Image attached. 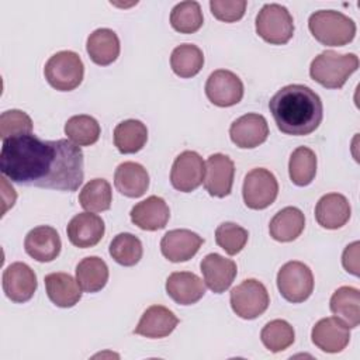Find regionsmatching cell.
Returning <instances> with one entry per match:
<instances>
[{
  "label": "cell",
  "mask_w": 360,
  "mask_h": 360,
  "mask_svg": "<svg viewBox=\"0 0 360 360\" xmlns=\"http://www.w3.org/2000/svg\"><path fill=\"white\" fill-rule=\"evenodd\" d=\"M80 205L89 212L110 210L112 202L111 186L105 179H93L86 183L79 194Z\"/></svg>",
  "instance_id": "obj_33"
},
{
  "label": "cell",
  "mask_w": 360,
  "mask_h": 360,
  "mask_svg": "<svg viewBox=\"0 0 360 360\" xmlns=\"http://www.w3.org/2000/svg\"><path fill=\"white\" fill-rule=\"evenodd\" d=\"M359 246L360 243L356 240L346 246L342 255V264L347 273L353 276H359Z\"/></svg>",
  "instance_id": "obj_41"
},
{
  "label": "cell",
  "mask_w": 360,
  "mask_h": 360,
  "mask_svg": "<svg viewBox=\"0 0 360 360\" xmlns=\"http://www.w3.org/2000/svg\"><path fill=\"white\" fill-rule=\"evenodd\" d=\"M277 128L292 136L314 132L323 118L321 97L308 86L288 84L281 87L269 101Z\"/></svg>",
  "instance_id": "obj_2"
},
{
  "label": "cell",
  "mask_w": 360,
  "mask_h": 360,
  "mask_svg": "<svg viewBox=\"0 0 360 360\" xmlns=\"http://www.w3.org/2000/svg\"><path fill=\"white\" fill-rule=\"evenodd\" d=\"M177 323V316L169 308L152 305L142 314L134 332L149 339H160L169 336Z\"/></svg>",
  "instance_id": "obj_23"
},
{
  "label": "cell",
  "mask_w": 360,
  "mask_h": 360,
  "mask_svg": "<svg viewBox=\"0 0 360 360\" xmlns=\"http://www.w3.org/2000/svg\"><path fill=\"white\" fill-rule=\"evenodd\" d=\"M45 290L48 298L60 308H70L82 298L79 283L68 273H49L45 276Z\"/></svg>",
  "instance_id": "obj_25"
},
{
  "label": "cell",
  "mask_w": 360,
  "mask_h": 360,
  "mask_svg": "<svg viewBox=\"0 0 360 360\" xmlns=\"http://www.w3.org/2000/svg\"><path fill=\"white\" fill-rule=\"evenodd\" d=\"M202 65L204 53L194 44H181L172 52L170 66L179 77H194L202 69Z\"/></svg>",
  "instance_id": "obj_31"
},
{
  "label": "cell",
  "mask_w": 360,
  "mask_h": 360,
  "mask_svg": "<svg viewBox=\"0 0 360 360\" xmlns=\"http://www.w3.org/2000/svg\"><path fill=\"white\" fill-rule=\"evenodd\" d=\"M357 68L359 58L354 53H338L328 49L312 59L309 76L326 89H340Z\"/></svg>",
  "instance_id": "obj_3"
},
{
  "label": "cell",
  "mask_w": 360,
  "mask_h": 360,
  "mask_svg": "<svg viewBox=\"0 0 360 360\" xmlns=\"http://www.w3.org/2000/svg\"><path fill=\"white\" fill-rule=\"evenodd\" d=\"M308 28L314 38L326 46H343L353 41L356 24L340 11L319 10L309 15Z\"/></svg>",
  "instance_id": "obj_4"
},
{
  "label": "cell",
  "mask_w": 360,
  "mask_h": 360,
  "mask_svg": "<svg viewBox=\"0 0 360 360\" xmlns=\"http://www.w3.org/2000/svg\"><path fill=\"white\" fill-rule=\"evenodd\" d=\"M288 174L295 186L304 187L312 183L316 174V155L307 146L292 150L288 162Z\"/></svg>",
  "instance_id": "obj_32"
},
{
  "label": "cell",
  "mask_w": 360,
  "mask_h": 360,
  "mask_svg": "<svg viewBox=\"0 0 360 360\" xmlns=\"http://www.w3.org/2000/svg\"><path fill=\"white\" fill-rule=\"evenodd\" d=\"M205 94L217 107H232L243 97V83L233 72L218 69L208 76Z\"/></svg>",
  "instance_id": "obj_11"
},
{
  "label": "cell",
  "mask_w": 360,
  "mask_h": 360,
  "mask_svg": "<svg viewBox=\"0 0 360 360\" xmlns=\"http://www.w3.org/2000/svg\"><path fill=\"white\" fill-rule=\"evenodd\" d=\"M249 233L235 222H222L215 229V242L229 256L238 255L246 245Z\"/></svg>",
  "instance_id": "obj_38"
},
{
  "label": "cell",
  "mask_w": 360,
  "mask_h": 360,
  "mask_svg": "<svg viewBox=\"0 0 360 360\" xmlns=\"http://www.w3.org/2000/svg\"><path fill=\"white\" fill-rule=\"evenodd\" d=\"M233 174L235 165L232 159L224 153H214L205 162L204 187L212 197H226L232 190Z\"/></svg>",
  "instance_id": "obj_13"
},
{
  "label": "cell",
  "mask_w": 360,
  "mask_h": 360,
  "mask_svg": "<svg viewBox=\"0 0 360 360\" xmlns=\"http://www.w3.org/2000/svg\"><path fill=\"white\" fill-rule=\"evenodd\" d=\"M114 186L122 195L138 198L143 195L149 187V174L142 165L124 162L115 169Z\"/></svg>",
  "instance_id": "obj_24"
},
{
  "label": "cell",
  "mask_w": 360,
  "mask_h": 360,
  "mask_svg": "<svg viewBox=\"0 0 360 360\" xmlns=\"http://www.w3.org/2000/svg\"><path fill=\"white\" fill-rule=\"evenodd\" d=\"M204 17L198 1L177 3L170 13V25L180 34H193L202 27Z\"/></svg>",
  "instance_id": "obj_35"
},
{
  "label": "cell",
  "mask_w": 360,
  "mask_h": 360,
  "mask_svg": "<svg viewBox=\"0 0 360 360\" xmlns=\"http://www.w3.org/2000/svg\"><path fill=\"white\" fill-rule=\"evenodd\" d=\"M231 141L240 149H253L269 136V125L262 114L249 112L236 118L229 128Z\"/></svg>",
  "instance_id": "obj_14"
},
{
  "label": "cell",
  "mask_w": 360,
  "mask_h": 360,
  "mask_svg": "<svg viewBox=\"0 0 360 360\" xmlns=\"http://www.w3.org/2000/svg\"><path fill=\"white\" fill-rule=\"evenodd\" d=\"M80 146L69 139L42 141L34 134L3 141L0 170L13 183L76 191L84 179Z\"/></svg>",
  "instance_id": "obj_1"
},
{
  "label": "cell",
  "mask_w": 360,
  "mask_h": 360,
  "mask_svg": "<svg viewBox=\"0 0 360 360\" xmlns=\"http://www.w3.org/2000/svg\"><path fill=\"white\" fill-rule=\"evenodd\" d=\"M204 239L190 229H172L160 240L162 255L173 263L187 262L200 250Z\"/></svg>",
  "instance_id": "obj_15"
},
{
  "label": "cell",
  "mask_w": 360,
  "mask_h": 360,
  "mask_svg": "<svg viewBox=\"0 0 360 360\" xmlns=\"http://www.w3.org/2000/svg\"><path fill=\"white\" fill-rule=\"evenodd\" d=\"M86 51L96 65H111L120 55L118 35L110 28H98L89 35Z\"/></svg>",
  "instance_id": "obj_26"
},
{
  "label": "cell",
  "mask_w": 360,
  "mask_h": 360,
  "mask_svg": "<svg viewBox=\"0 0 360 360\" xmlns=\"http://www.w3.org/2000/svg\"><path fill=\"white\" fill-rule=\"evenodd\" d=\"M76 281L86 292H97L103 290L108 281L107 263L97 256L82 259L76 266Z\"/></svg>",
  "instance_id": "obj_29"
},
{
  "label": "cell",
  "mask_w": 360,
  "mask_h": 360,
  "mask_svg": "<svg viewBox=\"0 0 360 360\" xmlns=\"http://www.w3.org/2000/svg\"><path fill=\"white\" fill-rule=\"evenodd\" d=\"M46 82L59 91H70L79 87L84 76V65L73 51H59L45 63Z\"/></svg>",
  "instance_id": "obj_5"
},
{
  "label": "cell",
  "mask_w": 360,
  "mask_h": 360,
  "mask_svg": "<svg viewBox=\"0 0 360 360\" xmlns=\"http://www.w3.org/2000/svg\"><path fill=\"white\" fill-rule=\"evenodd\" d=\"M65 134L77 146H90L100 138L101 128L97 120L87 114L73 115L65 124Z\"/></svg>",
  "instance_id": "obj_34"
},
{
  "label": "cell",
  "mask_w": 360,
  "mask_h": 360,
  "mask_svg": "<svg viewBox=\"0 0 360 360\" xmlns=\"http://www.w3.org/2000/svg\"><path fill=\"white\" fill-rule=\"evenodd\" d=\"M104 231L105 225L101 217L89 211L75 215L66 228L69 242L82 249L96 246L104 236Z\"/></svg>",
  "instance_id": "obj_18"
},
{
  "label": "cell",
  "mask_w": 360,
  "mask_h": 360,
  "mask_svg": "<svg viewBox=\"0 0 360 360\" xmlns=\"http://www.w3.org/2000/svg\"><path fill=\"white\" fill-rule=\"evenodd\" d=\"M131 221L134 225L143 231L163 229L170 218V210L162 197L150 195L136 202L131 212Z\"/></svg>",
  "instance_id": "obj_20"
},
{
  "label": "cell",
  "mask_w": 360,
  "mask_h": 360,
  "mask_svg": "<svg viewBox=\"0 0 360 360\" xmlns=\"http://www.w3.org/2000/svg\"><path fill=\"white\" fill-rule=\"evenodd\" d=\"M148 141V128L139 120H125L114 128V145L124 153L139 152Z\"/></svg>",
  "instance_id": "obj_30"
},
{
  "label": "cell",
  "mask_w": 360,
  "mask_h": 360,
  "mask_svg": "<svg viewBox=\"0 0 360 360\" xmlns=\"http://www.w3.org/2000/svg\"><path fill=\"white\" fill-rule=\"evenodd\" d=\"M277 194L278 183L270 170L256 167L245 176L242 195L248 208L264 210L274 202Z\"/></svg>",
  "instance_id": "obj_9"
},
{
  "label": "cell",
  "mask_w": 360,
  "mask_h": 360,
  "mask_svg": "<svg viewBox=\"0 0 360 360\" xmlns=\"http://www.w3.org/2000/svg\"><path fill=\"white\" fill-rule=\"evenodd\" d=\"M277 288L288 302H304L314 291L311 269L302 262H287L277 273Z\"/></svg>",
  "instance_id": "obj_7"
},
{
  "label": "cell",
  "mask_w": 360,
  "mask_h": 360,
  "mask_svg": "<svg viewBox=\"0 0 360 360\" xmlns=\"http://www.w3.org/2000/svg\"><path fill=\"white\" fill-rule=\"evenodd\" d=\"M32 134V120L21 110H7L0 115L1 141L8 138Z\"/></svg>",
  "instance_id": "obj_39"
},
{
  "label": "cell",
  "mask_w": 360,
  "mask_h": 360,
  "mask_svg": "<svg viewBox=\"0 0 360 360\" xmlns=\"http://www.w3.org/2000/svg\"><path fill=\"white\" fill-rule=\"evenodd\" d=\"M305 228V217L297 207H285L280 210L270 221V236L277 242L295 240Z\"/></svg>",
  "instance_id": "obj_27"
},
{
  "label": "cell",
  "mask_w": 360,
  "mask_h": 360,
  "mask_svg": "<svg viewBox=\"0 0 360 360\" xmlns=\"http://www.w3.org/2000/svg\"><path fill=\"white\" fill-rule=\"evenodd\" d=\"M332 314L345 322L349 329L360 323V291L356 287H339L330 297L329 302Z\"/></svg>",
  "instance_id": "obj_28"
},
{
  "label": "cell",
  "mask_w": 360,
  "mask_h": 360,
  "mask_svg": "<svg viewBox=\"0 0 360 360\" xmlns=\"http://www.w3.org/2000/svg\"><path fill=\"white\" fill-rule=\"evenodd\" d=\"M167 295L180 305H191L205 294V283L191 271H174L166 280Z\"/></svg>",
  "instance_id": "obj_21"
},
{
  "label": "cell",
  "mask_w": 360,
  "mask_h": 360,
  "mask_svg": "<svg viewBox=\"0 0 360 360\" xmlns=\"http://www.w3.org/2000/svg\"><path fill=\"white\" fill-rule=\"evenodd\" d=\"M256 32L271 45L287 44L294 35L292 15L281 4H264L256 15Z\"/></svg>",
  "instance_id": "obj_6"
},
{
  "label": "cell",
  "mask_w": 360,
  "mask_h": 360,
  "mask_svg": "<svg viewBox=\"0 0 360 360\" xmlns=\"http://www.w3.org/2000/svg\"><path fill=\"white\" fill-rule=\"evenodd\" d=\"M229 300L232 311L243 319H255L260 316L270 304L264 284L256 278L243 280L232 288Z\"/></svg>",
  "instance_id": "obj_8"
},
{
  "label": "cell",
  "mask_w": 360,
  "mask_h": 360,
  "mask_svg": "<svg viewBox=\"0 0 360 360\" xmlns=\"http://www.w3.org/2000/svg\"><path fill=\"white\" fill-rule=\"evenodd\" d=\"M24 249L27 255L37 262H52L60 253V236L58 231L49 225L35 226L27 233L24 239Z\"/></svg>",
  "instance_id": "obj_17"
},
{
  "label": "cell",
  "mask_w": 360,
  "mask_h": 360,
  "mask_svg": "<svg viewBox=\"0 0 360 360\" xmlns=\"http://www.w3.org/2000/svg\"><path fill=\"white\" fill-rule=\"evenodd\" d=\"M260 339L267 350L278 353L294 343L295 333L294 328L287 321L274 319L263 326L260 332Z\"/></svg>",
  "instance_id": "obj_37"
},
{
  "label": "cell",
  "mask_w": 360,
  "mask_h": 360,
  "mask_svg": "<svg viewBox=\"0 0 360 360\" xmlns=\"http://www.w3.org/2000/svg\"><path fill=\"white\" fill-rule=\"evenodd\" d=\"M352 214L350 204L343 194L328 193L315 205V219L326 229H339L349 221Z\"/></svg>",
  "instance_id": "obj_22"
},
{
  "label": "cell",
  "mask_w": 360,
  "mask_h": 360,
  "mask_svg": "<svg viewBox=\"0 0 360 360\" xmlns=\"http://www.w3.org/2000/svg\"><path fill=\"white\" fill-rule=\"evenodd\" d=\"M246 0H211L210 8L212 15L224 22L239 21L246 11Z\"/></svg>",
  "instance_id": "obj_40"
},
{
  "label": "cell",
  "mask_w": 360,
  "mask_h": 360,
  "mask_svg": "<svg viewBox=\"0 0 360 360\" xmlns=\"http://www.w3.org/2000/svg\"><path fill=\"white\" fill-rule=\"evenodd\" d=\"M142 242L129 232L115 235L110 243V256L125 267L135 266L142 259Z\"/></svg>",
  "instance_id": "obj_36"
},
{
  "label": "cell",
  "mask_w": 360,
  "mask_h": 360,
  "mask_svg": "<svg viewBox=\"0 0 360 360\" xmlns=\"http://www.w3.org/2000/svg\"><path fill=\"white\" fill-rule=\"evenodd\" d=\"M200 267L205 285L215 294L226 291L238 273L236 263L218 253H208L201 260Z\"/></svg>",
  "instance_id": "obj_19"
},
{
  "label": "cell",
  "mask_w": 360,
  "mask_h": 360,
  "mask_svg": "<svg viewBox=\"0 0 360 360\" xmlns=\"http://www.w3.org/2000/svg\"><path fill=\"white\" fill-rule=\"evenodd\" d=\"M205 176V163L194 150L181 152L170 170L172 186L181 193H191L201 186Z\"/></svg>",
  "instance_id": "obj_10"
},
{
  "label": "cell",
  "mask_w": 360,
  "mask_h": 360,
  "mask_svg": "<svg viewBox=\"0 0 360 360\" xmlns=\"http://www.w3.org/2000/svg\"><path fill=\"white\" fill-rule=\"evenodd\" d=\"M1 284L6 297L18 304L30 301L38 287L37 274L28 264L22 262L11 263L3 271Z\"/></svg>",
  "instance_id": "obj_12"
},
{
  "label": "cell",
  "mask_w": 360,
  "mask_h": 360,
  "mask_svg": "<svg viewBox=\"0 0 360 360\" xmlns=\"http://www.w3.org/2000/svg\"><path fill=\"white\" fill-rule=\"evenodd\" d=\"M312 343L326 353L342 352L350 340L349 326L336 316L322 318L311 332Z\"/></svg>",
  "instance_id": "obj_16"
}]
</instances>
